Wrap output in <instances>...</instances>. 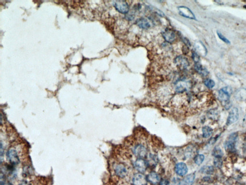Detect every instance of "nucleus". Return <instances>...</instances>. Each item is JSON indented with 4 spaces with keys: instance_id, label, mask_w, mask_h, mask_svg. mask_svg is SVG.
<instances>
[{
    "instance_id": "obj_2",
    "label": "nucleus",
    "mask_w": 246,
    "mask_h": 185,
    "mask_svg": "<svg viewBox=\"0 0 246 185\" xmlns=\"http://www.w3.org/2000/svg\"><path fill=\"white\" fill-rule=\"evenodd\" d=\"M232 93V89L231 87H225L222 88L219 92V99L221 102L229 103L230 97Z\"/></svg>"
},
{
    "instance_id": "obj_30",
    "label": "nucleus",
    "mask_w": 246,
    "mask_h": 185,
    "mask_svg": "<svg viewBox=\"0 0 246 185\" xmlns=\"http://www.w3.org/2000/svg\"><path fill=\"white\" fill-rule=\"evenodd\" d=\"M244 154L246 156V146L244 148Z\"/></svg>"
},
{
    "instance_id": "obj_31",
    "label": "nucleus",
    "mask_w": 246,
    "mask_h": 185,
    "mask_svg": "<svg viewBox=\"0 0 246 185\" xmlns=\"http://www.w3.org/2000/svg\"></svg>"
},
{
    "instance_id": "obj_10",
    "label": "nucleus",
    "mask_w": 246,
    "mask_h": 185,
    "mask_svg": "<svg viewBox=\"0 0 246 185\" xmlns=\"http://www.w3.org/2000/svg\"><path fill=\"white\" fill-rule=\"evenodd\" d=\"M175 172L180 176H185L188 172V169L186 164L184 163H179L175 166Z\"/></svg>"
},
{
    "instance_id": "obj_22",
    "label": "nucleus",
    "mask_w": 246,
    "mask_h": 185,
    "mask_svg": "<svg viewBox=\"0 0 246 185\" xmlns=\"http://www.w3.org/2000/svg\"><path fill=\"white\" fill-rule=\"evenodd\" d=\"M204 156L203 154H198L196 155L194 158V161L196 164L200 166L203 163V161L204 160Z\"/></svg>"
},
{
    "instance_id": "obj_11",
    "label": "nucleus",
    "mask_w": 246,
    "mask_h": 185,
    "mask_svg": "<svg viewBox=\"0 0 246 185\" xmlns=\"http://www.w3.org/2000/svg\"><path fill=\"white\" fill-rule=\"evenodd\" d=\"M134 153L137 156L139 157V158H144L146 156L147 154V151L146 148L143 145H139L135 147L134 149Z\"/></svg>"
},
{
    "instance_id": "obj_20",
    "label": "nucleus",
    "mask_w": 246,
    "mask_h": 185,
    "mask_svg": "<svg viewBox=\"0 0 246 185\" xmlns=\"http://www.w3.org/2000/svg\"><path fill=\"white\" fill-rule=\"evenodd\" d=\"M203 137L204 138L210 137L212 133L213 130L211 128L208 126H205L202 129Z\"/></svg>"
},
{
    "instance_id": "obj_27",
    "label": "nucleus",
    "mask_w": 246,
    "mask_h": 185,
    "mask_svg": "<svg viewBox=\"0 0 246 185\" xmlns=\"http://www.w3.org/2000/svg\"><path fill=\"white\" fill-rule=\"evenodd\" d=\"M183 41L184 43L186 45V46H191L190 42V41H188L186 38L184 37L183 39Z\"/></svg>"
},
{
    "instance_id": "obj_6",
    "label": "nucleus",
    "mask_w": 246,
    "mask_h": 185,
    "mask_svg": "<svg viewBox=\"0 0 246 185\" xmlns=\"http://www.w3.org/2000/svg\"><path fill=\"white\" fill-rule=\"evenodd\" d=\"M134 166L136 170L140 173H143L147 168L148 163L142 158H139L135 162Z\"/></svg>"
},
{
    "instance_id": "obj_8",
    "label": "nucleus",
    "mask_w": 246,
    "mask_h": 185,
    "mask_svg": "<svg viewBox=\"0 0 246 185\" xmlns=\"http://www.w3.org/2000/svg\"><path fill=\"white\" fill-rule=\"evenodd\" d=\"M175 63L181 69H186L190 65L188 59L184 56H179L175 59Z\"/></svg>"
},
{
    "instance_id": "obj_23",
    "label": "nucleus",
    "mask_w": 246,
    "mask_h": 185,
    "mask_svg": "<svg viewBox=\"0 0 246 185\" xmlns=\"http://www.w3.org/2000/svg\"><path fill=\"white\" fill-rule=\"evenodd\" d=\"M204 83L205 85H206L208 88H210V89H212V88H213L215 85L214 82L212 80L210 79H206L204 81Z\"/></svg>"
},
{
    "instance_id": "obj_18",
    "label": "nucleus",
    "mask_w": 246,
    "mask_h": 185,
    "mask_svg": "<svg viewBox=\"0 0 246 185\" xmlns=\"http://www.w3.org/2000/svg\"><path fill=\"white\" fill-rule=\"evenodd\" d=\"M195 69L199 74L203 76H207L209 73L207 70L198 63H196L195 65Z\"/></svg>"
},
{
    "instance_id": "obj_12",
    "label": "nucleus",
    "mask_w": 246,
    "mask_h": 185,
    "mask_svg": "<svg viewBox=\"0 0 246 185\" xmlns=\"http://www.w3.org/2000/svg\"><path fill=\"white\" fill-rule=\"evenodd\" d=\"M163 37L166 41L172 43L176 39V35L173 30L167 29L163 32Z\"/></svg>"
},
{
    "instance_id": "obj_1",
    "label": "nucleus",
    "mask_w": 246,
    "mask_h": 185,
    "mask_svg": "<svg viewBox=\"0 0 246 185\" xmlns=\"http://www.w3.org/2000/svg\"><path fill=\"white\" fill-rule=\"evenodd\" d=\"M238 134L236 132H234L230 135L225 141V149L228 152L234 151L236 146V142L237 140Z\"/></svg>"
},
{
    "instance_id": "obj_29",
    "label": "nucleus",
    "mask_w": 246,
    "mask_h": 185,
    "mask_svg": "<svg viewBox=\"0 0 246 185\" xmlns=\"http://www.w3.org/2000/svg\"><path fill=\"white\" fill-rule=\"evenodd\" d=\"M19 185H32L31 184H30L29 183H28V182H25V181H24V182H23L21 183Z\"/></svg>"
},
{
    "instance_id": "obj_21",
    "label": "nucleus",
    "mask_w": 246,
    "mask_h": 185,
    "mask_svg": "<svg viewBox=\"0 0 246 185\" xmlns=\"http://www.w3.org/2000/svg\"><path fill=\"white\" fill-rule=\"evenodd\" d=\"M200 172L202 173L211 175L214 172V168L212 166H205L201 168Z\"/></svg>"
},
{
    "instance_id": "obj_19",
    "label": "nucleus",
    "mask_w": 246,
    "mask_h": 185,
    "mask_svg": "<svg viewBox=\"0 0 246 185\" xmlns=\"http://www.w3.org/2000/svg\"><path fill=\"white\" fill-rule=\"evenodd\" d=\"M136 23L139 27L143 29H147L149 28L150 27L149 23L146 19L143 18H140L137 20Z\"/></svg>"
},
{
    "instance_id": "obj_25",
    "label": "nucleus",
    "mask_w": 246,
    "mask_h": 185,
    "mask_svg": "<svg viewBox=\"0 0 246 185\" xmlns=\"http://www.w3.org/2000/svg\"><path fill=\"white\" fill-rule=\"evenodd\" d=\"M217 34L218 37H219L220 39H221V40L223 41L224 42H225V43L228 44H230V41L228 40V39H227L224 35H223L219 31H217Z\"/></svg>"
},
{
    "instance_id": "obj_14",
    "label": "nucleus",
    "mask_w": 246,
    "mask_h": 185,
    "mask_svg": "<svg viewBox=\"0 0 246 185\" xmlns=\"http://www.w3.org/2000/svg\"><path fill=\"white\" fill-rule=\"evenodd\" d=\"M195 178V174L191 173L186 176L180 182L179 185H192Z\"/></svg>"
},
{
    "instance_id": "obj_3",
    "label": "nucleus",
    "mask_w": 246,
    "mask_h": 185,
    "mask_svg": "<svg viewBox=\"0 0 246 185\" xmlns=\"http://www.w3.org/2000/svg\"><path fill=\"white\" fill-rule=\"evenodd\" d=\"M6 157L8 161L13 165H17L20 162V159L18 152L14 148L8 150L6 154Z\"/></svg>"
},
{
    "instance_id": "obj_7",
    "label": "nucleus",
    "mask_w": 246,
    "mask_h": 185,
    "mask_svg": "<svg viewBox=\"0 0 246 185\" xmlns=\"http://www.w3.org/2000/svg\"><path fill=\"white\" fill-rule=\"evenodd\" d=\"M133 185H146L147 179L142 173L136 174L132 179Z\"/></svg>"
},
{
    "instance_id": "obj_4",
    "label": "nucleus",
    "mask_w": 246,
    "mask_h": 185,
    "mask_svg": "<svg viewBox=\"0 0 246 185\" xmlns=\"http://www.w3.org/2000/svg\"><path fill=\"white\" fill-rule=\"evenodd\" d=\"M113 5L117 10L122 14H125L128 13L129 6L125 1H115L113 3Z\"/></svg>"
},
{
    "instance_id": "obj_24",
    "label": "nucleus",
    "mask_w": 246,
    "mask_h": 185,
    "mask_svg": "<svg viewBox=\"0 0 246 185\" xmlns=\"http://www.w3.org/2000/svg\"><path fill=\"white\" fill-rule=\"evenodd\" d=\"M214 164L215 166L218 168L222 166L223 162L222 160V157L216 156L215 157L214 161Z\"/></svg>"
},
{
    "instance_id": "obj_5",
    "label": "nucleus",
    "mask_w": 246,
    "mask_h": 185,
    "mask_svg": "<svg viewBox=\"0 0 246 185\" xmlns=\"http://www.w3.org/2000/svg\"><path fill=\"white\" fill-rule=\"evenodd\" d=\"M239 118V110L237 108H233L230 112L227 121V125H230L236 122Z\"/></svg>"
},
{
    "instance_id": "obj_16",
    "label": "nucleus",
    "mask_w": 246,
    "mask_h": 185,
    "mask_svg": "<svg viewBox=\"0 0 246 185\" xmlns=\"http://www.w3.org/2000/svg\"><path fill=\"white\" fill-rule=\"evenodd\" d=\"M235 96L237 100L239 101H245L246 100V89L241 88L237 90Z\"/></svg>"
},
{
    "instance_id": "obj_9",
    "label": "nucleus",
    "mask_w": 246,
    "mask_h": 185,
    "mask_svg": "<svg viewBox=\"0 0 246 185\" xmlns=\"http://www.w3.org/2000/svg\"><path fill=\"white\" fill-rule=\"evenodd\" d=\"M179 14L183 17L192 19H195V17L192 12L188 8L185 6H180L178 7Z\"/></svg>"
},
{
    "instance_id": "obj_15",
    "label": "nucleus",
    "mask_w": 246,
    "mask_h": 185,
    "mask_svg": "<svg viewBox=\"0 0 246 185\" xmlns=\"http://www.w3.org/2000/svg\"><path fill=\"white\" fill-rule=\"evenodd\" d=\"M115 172L117 175L120 177L123 178L127 175V170L125 166L122 164H119L115 168Z\"/></svg>"
},
{
    "instance_id": "obj_26",
    "label": "nucleus",
    "mask_w": 246,
    "mask_h": 185,
    "mask_svg": "<svg viewBox=\"0 0 246 185\" xmlns=\"http://www.w3.org/2000/svg\"><path fill=\"white\" fill-rule=\"evenodd\" d=\"M192 55V57L193 60L196 63H198L200 61V57H199L198 54H197L196 52H193Z\"/></svg>"
},
{
    "instance_id": "obj_28",
    "label": "nucleus",
    "mask_w": 246,
    "mask_h": 185,
    "mask_svg": "<svg viewBox=\"0 0 246 185\" xmlns=\"http://www.w3.org/2000/svg\"><path fill=\"white\" fill-rule=\"evenodd\" d=\"M160 185H169V182L166 179H163L161 181Z\"/></svg>"
},
{
    "instance_id": "obj_13",
    "label": "nucleus",
    "mask_w": 246,
    "mask_h": 185,
    "mask_svg": "<svg viewBox=\"0 0 246 185\" xmlns=\"http://www.w3.org/2000/svg\"><path fill=\"white\" fill-rule=\"evenodd\" d=\"M147 180L153 185H157L161 182L160 175L155 172H151L147 177Z\"/></svg>"
},
{
    "instance_id": "obj_17",
    "label": "nucleus",
    "mask_w": 246,
    "mask_h": 185,
    "mask_svg": "<svg viewBox=\"0 0 246 185\" xmlns=\"http://www.w3.org/2000/svg\"><path fill=\"white\" fill-rule=\"evenodd\" d=\"M195 49L197 52L202 55L205 56L207 54V49L204 45L200 41H198L195 44Z\"/></svg>"
}]
</instances>
